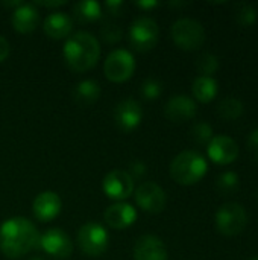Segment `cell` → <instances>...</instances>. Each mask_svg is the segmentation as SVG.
Listing matches in <instances>:
<instances>
[{
	"label": "cell",
	"mask_w": 258,
	"mask_h": 260,
	"mask_svg": "<svg viewBox=\"0 0 258 260\" xmlns=\"http://www.w3.org/2000/svg\"><path fill=\"white\" fill-rule=\"evenodd\" d=\"M40 235L35 225L20 216L0 225V251L9 259H18L38 248Z\"/></svg>",
	"instance_id": "cell-1"
},
{
	"label": "cell",
	"mask_w": 258,
	"mask_h": 260,
	"mask_svg": "<svg viewBox=\"0 0 258 260\" xmlns=\"http://www.w3.org/2000/svg\"><path fill=\"white\" fill-rule=\"evenodd\" d=\"M100 56L99 40L90 32H76L64 44V58L75 72L91 69Z\"/></svg>",
	"instance_id": "cell-2"
},
{
	"label": "cell",
	"mask_w": 258,
	"mask_h": 260,
	"mask_svg": "<svg viewBox=\"0 0 258 260\" xmlns=\"http://www.w3.org/2000/svg\"><path fill=\"white\" fill-rule=\"evenodd\" d=\"M207 171V160L196 151H184L170 163V175L181 186L196 184L205 177Z\"/></svg>",
	"instance_id": "cell-3"
},
{
	"label": "cell",
	"mask_w": 258,
	"mask_h": 260,
	"mask_svg": "<svg viewBox=\"0 0 258 260\" xmlns=\"http://www.w3.org/2000/svg\"><path fill=\"white\" fill-rule=\"evenodd\" d=\"M172 40L184 50H196L205 41V29L195 18H179L172 24Z\"/></svg>",
	"instance_id": "cell-4"
},
{
	"label": "cell",
	"mask_w": 258,
	"mask_h": 260,
	"mask_svg": "<svg viewBox=\"0 0 258 260\" xmlns=\"http://www.w3.org/2000/svg\"><path fill=\"white\" fill-rule=\"evenodd\" d=\"M248 222L246 210L239 203H225L216 213V227L224 236L240 235Z\"/></svg>",
	"instance_id": "cell-5"
},
{
	"label": "cell",
	"mask_w": 258,
	"mask_h": 260,
	"mask_svg": "<svg viewBox=\"0 0 258 260\" xmlns=\"http://www.w3.org/2000/svg\"><path fill=\"white\" fill-rule=\"evenodd\" d=\"M108 241L106 230L96 222L84 224L78 232V245L81 251L90 257L102 256L108 248Z\"/></svg>",
	"instance_id": "cell-6"
},
{
	"label": "cell",
	"mask_w": 258,
	"mask_h": 260,
	"mask_svg": "<svg viewBox=\"0 0 258 260\" xmlns=\"http://www.w3.org/2000/svg\"><path fill=\"white\" fill-rule=\"evenodd\" d=\"M160 38V27L151 17H140L132 21L129 27L131 46L138 52H148L154 49Z\"/></svg>",
	"instance_id": "cell-7"
},
{
	"label": "cell",
	"mask_w": 258,
	"mask_h": 260,
	"mask_svg": "<svg viewBox=\"0 0 258 260\" xmlns=\"http://www.w3.org/2000/svg\"><path fill=\"white\" fill-rule=\"evenodd\" d=\"M135 70V61L131 52L125 49L113 50L103 64V72L108 81L120 84L128 81Z\"/></svg>",
	"instance_id": "cell-8"
},
{
	"label": "cell",
	"mask_w": 258,
	"mask_h": 260,
	"mask_svg": "<svg viewBox=\"0 0 258 260\" xmlns=\"http://www.w3.org/2000/svg\"><path fill=\"white\" fill-rule=\"evenodd\" d=\"M38 248L55 259H67L73 251V242L61 229H50L40 236Z\"/></svg>",
	"instance_id": "cell-9"
},
{
	"label": "cell",
	"mask_w": 258,
	"mask_h": 260,
	"mask_svg": "<svg viewBox=\"0 0 258 260\" xmlns=\"http://www.w3.org/2000/svg\"><path fill=\"white\" fill-rule=\"evenodd\" d=\"M135 201L138 207H141V210L148 213H160L166 207L167 197L163 187H160L157 183L148 181V183H141L137 187Z\"/></svg>",
	"instance_id": "cell-10"
},
{
	"label": "cell",
	"mask_w": 258,
	"mask_h": 260,
	"mask_svg": "<svg viewBox=\"0 0 258 260\" xmlns=\"http://www.w3.org/2000/svg\"><path fill=\"white\" fill-rule=\"evenodd\" d=\"M103 192L106 197L116 201H123L134 192V180L132 177L120 169H114L108 172L102 183Z\"/></svg>",
	"instance_id": "cell-11"
},
{
	"label": "cell",
	"mask_w": 258,
	"mask_h": 260,
	"mask_svg": "<svg viewBox=\"0 0 258 260\" xmlns=\"http://www.w3.org/2000/svg\"><path fill=\"white\" fill-rule=\"evenodd\" d=\"M143 120V108L135 99H125L119 102L114 108V122L116 125L125 131H134Z\"/></svg>",
	"instance_id": "cell-12"
},
{
	"label": "cell",
	"mask_w": 258,
	"mask_h": 260,
	"mask_svg": "<svg viewBox=\"0 0 258 260\" xmlns=\"http://www.w3.org/2000/svg\"><path fill=\"white\" fill-rule=\"evenodd\" d=\"M208 157L217 165H231L239 157V146L228 136H214L207 146Z\"/></svg>",
	"instance_id": "cell-13"
},
{
	"label": "cell",
	"mask_w": 258,
	"mask_h": 260,
	"mask_svg": "<svg viewBox=\"0 0 258 260\" xmlns=\"http://www.w3.org/2000/svg\"><path fill=\"white\" fill-rule=\"evenodd\" d=\"M198 107L195 99L187 94H176L170 98L164 107L166 117L173 123H182L196 116Z\"/></svg>",
	"instance_id": "cell-14"
},
{
	"label": "cell",
	"mask_w": 258,
	"mask_h": 260,
	"mask_svg": "<svg viewBox=\"0 0 258 260\" xmlns=\"http://www.w3.org/2000/svg\"><path fill=\"white\" fill-rule=\"evenodd\" d=\"M61 209H62V201H61L59 195L52 190H46V192H41L40 195H36V198L33 200V204H32L33 215L41 222L55 219L61 213Z\"/></svg>",
	"instance_id": "cell-15"
},
{
	"label": "cell",
	"mask_w": 258,
	"mask_h": 260,
	"mask_svg": "<svg viewBox=\"0 0 258 260\" xmlns=\"http://www.w3.org/2000/svg\"><path fill=\"white\" fill-rule=\"evenodd\" d=\"M134 259L135 260H167V248L164 242L154 236L144 235L135 241L134 245Z\"/></svg>",
	"instance_id": "cell-16"
},
{
	"label": "cell",
	"mask_w": 258,
	"mask_h": 260,
	"mask_svg": "<svg viewBox=\"0 0 258 260\" xmlns=\"http://www.w3.org/2000/svg\"><path fill=\"white\" fill-rule=\"evenodd\" d=\"M137 221V210L128 203H116L105 210V222L114 230H123Z\"/></svg>",
	"instance_id": "cell-17"
},
{
	"label": "cell",
	"mask_w": 258,
	"mask_h": 260,
	"mask_svg": "<svg viewBox=\"0 0 258 260\" xmlns=\"http://www.w3.org/2000/svg\"><path fill=\"white\" fill-rule=\"evenodd\" d=\"M40 12L33 3H21L12 14V27L20 34H29L36 29Z\"/></svg>",
	"instance_id": "cell-18"
},
{
	"label": "cell",
	"mask_w": 258,
	"mask_h": 260,
	"mask_svg": "<svg viewBox=\"0 0 258 260\" xmlns=\"http://www.w3.org/2000/svg\"><path fill=\"white\" fill-rule=\"evenodd\" d=\"M43 27L47 37L53 40H61L70 35L73 29V21L64 12H52L46 17Z\"/></svg>",
	"instance_id": "cell-19"
},
{
	"label": "cell",
	"mask_w": 258,
	"mask_h": 260,
	"mask_svg": "<svg viewBox=\"0 0 258 260\" xmlns=\"http://www.w3.org/2000/svg\"><path fill=\"white\" fill-rule=\"evenodd\" d=\"M192 91H193V96L196 98V101H199L202 104H208L217 96L219 85L213 76H198L193 81Z\"/></svg>",
	"instance_id": "cell-20"
},
{
	"label": "cell",
	"mask_w": 258,
	"mask_h": 260,
	"mask_svg": "<svg viewBox=\"0 0 258 260\" xmlns=\"http://www.w3.org/2000/svg\"><path fill=\"white\" fill-rule=\"evenodd\" d=\"M100 85L94 79H84L81 81L73 91V98L79 105H91L99 101L100 98Z\"/></svg>",
	"instance_id": "cell-21"
},
{
	"label": "cell",
	"mask_w": 258,
	"mask_h": 260,
	"mask_svg": "<svg viewBox=\"0 0 258 260\" xmlns=\"http://www.w3.org/2000/svg\"><path fill=\"white\" fill-rule=\"evenodd\" d=\"M73 17L78 23H94L102 17V6L93 0H82L73 5Z\"/></svg>",
	"instance_id": "cell-22"
},
{
	"label": "cell",
	"mask_w": 258,
	"mask_h": 260,
	"mask_svg": "<svg viewBox=\"0 0 258 260\" xmlns=\"http://www.w3.org/2000/svg\"><path fill=\"white\" fill-rule=\"evenodd\" d=\"M243 104L237 98H225L217 105V113L224 120H236L243 114Z\"/></svg>",
	"instance_id": "cell-23"
},
{
	"label": "cell",
	"mask_w": 258,
	"mask_h": 260,
	"mask_svg": "<svg viewBox=\"0 0 258 260\" xmlns=\"http://www.w3.org/2000/svg\"><path fill=\"white\" fill-rule=\"evenodd\" d=\"M258 12L255 6H252L251 3H240L236 8V20L240 26L243 27H249L254 26L257 23Z\"/></svg>",
	"instance_id": "cell-24"
},
{
	"label": "cell",
	"mask_w": 258,
	"mask_h": 260,
	"mask_svg": "<svg viewBox=\"0 0 258 260\" xmlns=\"http://www.w3.org/2000/svg\"><path fill=\"white\" fill-rule=\"evenodd\" d=\"M196 69L201 76H213L219 69V58L213 53H202L196 61Z\"/></svg>",
	"instance_id": "cell-25"
},
{
	"label": "cell",
	"mask_w": 258,
	"mask_h": 260,
	"mask_svg": "<svg viewBox=\"0 0 258 260\" xmlns=\"http://www.w3.org/2000/svg\"><path fill=\"white\" fill-rule=\"evenodd\" d=\"M239 186H240V178L233 171H227V172L220 174L217 178V189L224 193H231V192L237 190Z\"/></svg>",
	"instance_id": "cell-26"
},
{
	"label": "cell",
	"mask_w": 258,
	"mask_h": 260,
	"mask_svg": "<svg viewBox=\"0 0 258 260\" xmlns=\"http://www.w3.org/2000/svg\"><path fill=\"white\" fill-rule=\"evenodd\" d=\"M213 128L207 122H198L192 128V139L199 145H208L213 139Z\"/></svg>",
	"instance_id": "cell-27"
},
{
	"label": "cell",
	"mask_w": 258,
	"mask_h": 260,
	"mask_svg": "<svg viewBox=\"0 0 258 260\" xmlns=\"http://www.w3.org/2000/svg\"><path fill=\"white\" fill-rule=\"evenodd\" d=\"M163 93V84L155 78H148L141 84V94L148 101H155Z\"/></svg>",
	"instance_id": "cell-28"
},
{
	"label": "cell",
	"mask_w": 258,
	"mask_h": 260,
	"mask_svg": "<svg viewBox=\"0 0 258 260\" xmlns=\"http://www.w3.org/2000/svg\"><path fill=\"white\" fill-rule=\"evenodd\" d=\"M100 35L106 43H117L122 38V29L116 23H105L100 29Z\"/></svg>",
	"instance_id": "cell-29"
},
{
	"label": "cell",
	"mask_w": 258,
	"mask_h": 260,
	"mask_svg": "<svg viewBox=\"0 0 258 260\" xmlns=\"http://www.w3.org/2000/svg\"><path fill=\"white\" fill-rule=\"evenodd\" d=\"M146 172H148V166H146L143 161H140V160H135V161H132V163L129 165V172H128V174L132 177V180H134V178H141V177H144Z\"/></svg>",
	"instance_id": "cell-30"
},
{
	"label": "cell",
	"mask_w": 258,
	"mask_h": 260,
	"mask_svg": "<svg viewBox=\"0 0 258 260\" xmlns=\"http://www.w3.org/2000/svg\"><path fill=\"white\" fill-rule=\"evenodd\" d=\"M248 149H249L252 158L258 163V128H255L248 137Z\"/></svg>",
	"instance_id": "cell-31"
},
{
	"label": "cell",
	"mask_w": 258,
	"mask_h": 260,
	"mask_svg": "<svg viewBox=\"0 0 258 260\" xmlns=\"http://www.w3.org/2000/svg\"><path fill=\"white\" fill-rule=\"evenodd\" d=\"M106 8L109 9V14L117 15V14H120V12H122V9H123V2H120V0H111V2H106Z\"/></svg>",
	"instance_id": "cell-32"
},
{
	"label": "cell",
	"mask_w": 258,
	"mask_h": 260,
	"mask_svg": "<svg viewBox=\"0 0 258 260\" xmlns=\"http://www.w3.org/2000/svg\"><path fill=\"white\" fill-rule=\"evenodd\" d=\"M9 43L6 41V38H3L2 35H0V62L2 61H5L6 58H8V55H9Z\"/></svg>",
	"instance_id": "cell-33"
},
{
	"label": "cell",
	"mask_w": 258,
	"mask_h": 260,
	"mask_svg": "<svg viewBox=\"0 0 258 260\" xmlns=\"http://www.w3.org/2000/svg\"><path fill=\"white\" fill-rule=\"evenodd\" d=\"M36 5H41L46 8H58V6L65 5V2H36Z\"/></svg>",
	"instance_id": "cell-34"
},
{
	"label": "cell",
	"mask_w": 258,
	"mask_h": 260,
	"mask_svg": "<svg viewBox=\"0 0 258 260\" xmlns=\"http://www.w3.org/2000/svg\"><path fill=\"white\" fill-rule=\"evenodd\" d=\"M137 6L149 9V8H155V6H158V2H138V3H137Z\"/></svg>",
	"instance_id": "cell-35"
},
{
	"label": "cell",
	"mask_w": 258,
	"mask_h": 260,
	"mask_svg": "<svg viewBox=\"0 0 258 260\" xmlns=\"http://www.w3.org/2000/svg\"><path fill=\"white\" fill-rule=\"evenodd\" d=\"M30 260H44V259H40V257H35V259H30Z\"/></svg>",
	"instance_id": "cell-36"
},
{
	"label": "cell",
	"mask_w": 258,
	"mask_h": 260,
	"mask_svg": "<svg viewBox=\"0 0 258 260\" xmlns=\"http://www.w3.org/2000/svg\"><path fill=\"white\" fill-rule=\"evenodd\" d=\"M249 260H258V256L257 257H252V259H249Z\"/></svg>",
	"instance_id": "cell-37"
}]
</instances>
